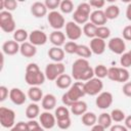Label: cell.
Listing matches in <instances>:
<instances>
[{
	"label": "cell",
	"instance_id": "6da1fadb",
	"mask_svg": "<svg viewBox=\"0 0 131 131\" xmlns=\"http://www.w3.org/2000/svg\"><path fill=\"white\" fill-rule=\"evenodd\" d=\"M72 77L76 81L87 82L94 78V69L89 64V61L85 58H78L72 66Z\"/></svg>",
	"mask_w": 131,
	"mask_h": 131
},
{
	"label": "cell",
	"instance_id": "7a4b0ae2",
	"mask_svg": "<svg viewBox=\"0 0 131 131\" xmlns=\"http://www.w3.org/2000/svg\"><path fill=\"white\" fill-rule=\"evenodd\" d=\"M85 95H86V92H85L84 83L78 81V82H75L69 88V90L62 94L61 101L66 106H71L74 102L80 100V98H82Z\"/></svg>",
	"mask_w": 131,
	"mask_h": 131
},
{
	"label": "cell",
	"instance_id": "3957f363",
	"mask_svg": "<svg viewBox=\"0 0 131 131\" xmlns=\"http://www.w3.org/2000/svg\"><path fill=\"white\" fill-rule=\"evenodd\" d=\"M45 74L41 72L37 63L31 62L26 68L25 80L30 86H39L45 82Z\"/></svg>",
	"mask_w": 131,
	"mask_h": 131
},
{
	"label": "cell",
	"instance_id": "277c9868",
	"mask_svg": "<svg viewBox=\"0 0 131 131\" xmlns=\"http://www.w3.org/2000/svg\"><path fill=\"white\" fill-rule=\"evenodd\" d=\"M90 10L91 6L88 2H82L80 3L76 10L73 13V19L78 25H85L88 23V19H90Z\"/></svg>",
	"mask_w": 131,
	"mask_h": 131
},
{
	"label": "cell",
	"instance_id": "5b68a950",
	"mask_svg": "<svg viewBox=\"0 0 131 131\" xmlns=\"http://www.w3.org/2000/svg\"><path fill=\"white\" fill-rule=\"evenodd\" d=\"M66 67L62 62H50L45 68V77L49 81H55L60 75L64 74Z\"/></svg>",
	"mask_w": 131,
	"mask_h": 131
},
{
	"label": "cell",
	"instance_id": "8992f818",
	"mask_svg": "<svg viewBox=\"0 0 131 131\" xmlns=\"http://www.w3.org/2000/svg\"><path fill=\"white\" fill-rule=\"evenodd\" d=\"M107 78L114 82L126 83V82H128V80L130 78V74H129V71L125 68L112 67L108 69Z\"/></svg>",
	"mask_w": 131,
	"mask_h": 131
},
{
	"label": "cell",
	"instance_id": "52a82bcc",
	"mask_svg": "<svg viewBox=\"0 0 131 131\" xmlns=\"http://www.w3.org/2000/svg\"><path fill=\"white\" fill-rule=\"evenodd\" d=\"M0 28L5 33H14L15 31V21L11 12L7 10L0 11Z\"/></svg>",
	"mask_w": 131,
	"mask_h": 131
},
{
	"label": "cell",
	"instance_id": "ba28073f",
	"mask_svg": "<svg viewBox=\"0 0 131 131\" xmlns=\"http://www.w3.org/2000/svg\"><path fill=\"white\" fill-rule=\"evenodd\" d=\"M0 124L4 128H12L15 125V113L13 110L0 107Z\"/></svg>",
	"mask_w": 131,
	"mask_h": 131
},
{
	"label": "cell",
	"instance_id": "9c48e42d",
	"mask_svg": "<svg viewBox=\"0 0 131 131\" xmlns=\"http://www.w3.org/2000/svg\"><path fill=\"white\" fill-rule=\"evenodd\" d=\"M84 87H85L86 94L94 96V95H98L101 92V90L103 88V83H102L101 79L94 77V78L88 80L87 82H85Z\"/></svg>",
	"mask_w": 131,
	"mask_h": 131
},
{
	"label": "cell",
	"instance_id": "30bf717a",
	"mask_svg": "<svg viewBox=\"0 0 131 131\" xmlns=\"http://www.w3.org/2000/svg\"><path fill=\"white\" fill-rule=\"evenodd\" d=\"M47 19H48V23H49L50 27L52 29H54L55 31H59L66 25V20H64V17L62 16V14L58 11H55V10L50 11L48 13Z\"/></svg>",
	"mask_w": 131,
	"mask_h": 131
},
{
	"label": "cell",
	"instance_id": "8fae6325",
	"mask_svg": "<svg viewBox=\"0 0 131 131\" xmlns=\"http://www.w3.org/2000/svg\"><path fill=\"white\" fill-rule=\"evenodd\" d=\"M82 32L83 30L81 29V27L78 24H76L74 20L68 21L66 24V36L71 41H76L80 39V37L82 36Z\"/></svg>",
	"mask_w": 131,
	"mask_h": 131
},
{
	"label": "cell",
	"instance_id": "7c38bea8",
	"mask_svg": "<svg viewBox=\"0 0 131 131\" xmlns=\"http://www.w3.org/2000/svg\"><path fill=\"white\" fill-rule=\"evenodd\" d=\"M113 99H114V97H113V94L111 92L103 91L97 95V97L95 99V104L100 110H106L112 105Z\"/></svg>",
	"mask_w": 131,
	"mask_h": 131
},
{
	"label": "cell",
	"instance_id": "4fadbf2b",
	"mask_svg": "<svg viewBox=\"0 0 131 131\" xmlns=\"http://www.w3.org/2000/svg\"><path fill=\"white\" fill-rule=\"evenodd\" d=\"M107 47L113 53L122 55L126 49V44H125L124 39H122L120 37H114V38L110 39V41L107 43Z\"/></svg>",
	"mask_w": 131,
	"mask_h": 131
},
{
	"label": "cell",
	"instance_id": "5bb4252c",
	"mask_svg": "<svg viewBox=\"0 0 131 131\" xmlns=\"http://www.w3.org/2000/svg\"><path fill=\"white\" fill-rule=\"evenodd\" d=\"M48 40L47 35L41 30H34L29 34V41L35 46L44 45Z\"/></svg>",
	"mask_w": 131,
	"mask_h": 131
},
{
	"label": "cell",
	"instance_id": "9a60e30c",
	"mask_svg": "<svg viewBox=\"0 0 131 131\" xmlns=\"http://www.w3.org/2000/svg\"><path fill=\"white\" fill-rule=\"evenodd\" d=\"M40 124L44 129H52L55 125H56V118L54 115H52L50 112L45 111L43 113H41L40 117Z\"/></svg>",
	"mask_w": 131,
	"mask_h": 131
},
{
	"label": "cell",
	"instance_id": "2e32d148",
	"mask_svg": "<svg viewBox=\"0 0 131 131\" xmlns=\"http://www.w3.org/2000/svg\"><path fill=\"white\" fill-rule=\"evenodd\" d=\"M9 98L10 100L16 104V105H21L26 102L27 100V95L25 94V92L23 90H20L19 88H12L9 90Z\"/></svg>",
	"mask_w": 131,
	"mask_h": 131
},
{
	"label": "cell",
	"instance_id": "e0dca14e",
	"mask_svg": "<svg viewBox=\"0 0 131 131\" xmlns=\"http://www.w3.org/2000/svg\"><path fill=\"white\" fill-rule=\"evenodd\" d=\"M107 21V18L104 14V11L101 9H96L91 12L90 14V23L95 25L96 27H101L104 26Z\"/></svg>",
	"mask_w": 131,
	"mask_h": 131
},
{
	"label": "cell",
	"instance_id": "ac0fdd59",
	"mask_svg": "<svg viewBox=\"0 0 131 131\" xmlns=\"http://www.w3.org/2000/svg\"><path fill=\"white\" fill-rule=\"evenodd\" d=\"M20 45L14 40H7L2 45V52L6 55H14L19 51Z\"/></svg>",
	"mask_w": 131,
	"mask_h": 131
},
{
	"label": "cell",
	"instance_id": "d6986e66",
	"mask_svg": "<svg viewBox=\"0 0 131 131\" xmlns=\"http://www.w3.org/2000/svg\"><path fill=\"white\" fill-rule=\"evenodd\" d=\"M105 46H106V44H105V41H104V40L95 37V38L91 39V41H90V46H89V47H90L92 53L97 54V55H100V54H102V53L104 52Z\"/></svg>",
	"mask_w": 131,
	"mask_h": 131
},
{
	"label": "cell",
	"instance_id": "ffe728a7",
	"mask_svg": "<svg viewBox=\"0 0 131 131\" xmlns=\"http://www.w3.org/2000/svg\"><path fill=\"white\" fill-rule=\"evenodd\" d=\"M47 7L43 2H34L31 5V13L37 18H42L47 14Z\"/></svg>",
	"mask_w": 131,
	"mask_h": 131
},
{
	"label": "cell",
	"instance_id": "44dd1931",
	"mask_svg": "<svg viewBox=\"0 0 131 131\" xmlns=\"http://www.w3.org/2000/svg\"><path fill=\"white\" fill-rule=\"evenodd\" d=\"M19 52L23 56L25 57H28V58H31V57H34L37 53V48L35 45H33L32 43L30 42H25V43H21L20 44V48H19Z\"/></svg>",
	"mask_w": 131,
	"mask_h": 131
},
{
	"label": "cell",
	"instance_id": "7402d4cb",
	"mask_svg": "<svg viewBox=\"0 0 131 131\" xmlns=\"http://www.w3.org/2000/svg\"><path fill=\"white\" fill-rule=\"evenodd\" d=\"M49 40L54 46L60 47L66 44V35L61 31H53L49 35Z\"/></svg>",
	"mask_w": 131,
	"mask_h": 131
},
{
	"label": "cell",
	"instance_id": "603a6c76",
	"mask_svg": "<svg viewBox=\"0 0 131 131\" xmlns=\"http://www.w3.org/2000/svg\"><path fill=\"white\" fill-rule=\"evenodd\" d=\"M48 56L51 60H53V62H61L64 58V50L60 47L53 46L48 50Z\"/></svg>",
	"mask_w": 131,
	"mask_h": 131
},
{
	"label": "cell",
	"instance_id": "cb8c5ba5",
	"mask_svg": "<svg viewBox=\"0 0 131 131\" xmlns=\"http://www.w3.org/2000/svg\"><path fill=\"white\" fill-rule=\"evenodd\" d=\"M55 85L59 89H69L73 85L72 77L68 74H62L55 80Z\"/></svg>",
	"mask_w": 131,
	"mask_h": 131
},
{
	"label": "cell",
	"instance_id": "d4e9b609",
	"mask_svg": "<svg viewBox=\"0 0 131 131\" xmlns=\"http://www.w3.org/2000/svg\"><path fill=\"white\" fill-rule=\"evenodd\" d=\"M41 104H42V107L45 110V111H51L53 110L55 106H56V97L51 94V93H48L46 95H44L42 101H41Z\"/></svg>",
	"mask_w": 131,
	"mask_h": 131
},
{
	"label": "cell",
	"instance_id": "484cf974",
	"mask_svg": "<svg viewBox=\"0 0 131 131\" xmlns=\"http://www.w3.org/2000/svg\"><path fill=\"white\" fill-rule=\"evenodd\" d=\"M87 103L83 100H78L71 105V113L75 116H83L87 112Z\"/></svg>",
	"mask_w": 131,
	"mask_h": 131
},
{
	"label": "cell",
	"instance_id": "4316f807",
	"mask_svg": "<svg viewBox=\"0 0 131 131\" xmlns=\"http://www.w3.org/2000/svg\"><path fill=\"white\" fill-rule=\"evenodd\" d=\"M28 96L33 102L42 101L43 99V92L39 88V86H31L28 90Z\"/></svg>",
	"mask_w": 131,
	"mask_h": 131
},
{
	"label": "cell",
	"instance_id": "83f0119b",
	"mask_svg": "<svg viewBox=\"0 0 131 131\" xmlns=\"http://www.w3.org/2000/svg\"><path fill=\"white\" fill-rule=\"evenodd\" d=\"M40 115V107L36 102L30 103L26 108V117L29 120H34L36 117Z\"/></svg>",
	"mask_w": 131,
	"mask_h": 131
},
{
	"label": "cell",
	"instance_id": "f1b7e54d",
	"mask_svg": "<svg viewBox=\"0 0 131 131\" xmlns=\"http://www.w3.org/2000/svg\"><path fill=\"white\" fill-rule=\"evenodd\" d=\"M97 117L93 112H86L82 116V123L87 127H93L96 125Z\"/></svg>",
	"mask_w": 131,
	"mask_h": 131
},
{
	"label": "cell",
	"instance_id": "f546056e",
	"mask_svg": "<svg viewBox=\"0 0 131 131\" xmlns=\"http://www.w3.org/2000/svg\"><path fill=\"white\" fill-rule=\"evenodd\" d=\"M104 14H105L107 20H108V19H115V18H117V17L119 16V14H120V8H119L118 5H115V4L108 5V6L105 8V10H104Z\"/></svg>",
	"mask_w": 131,
	"mask_h": 131
},
{
	"label": "cell",
	"instance_id": "4dcf8cb0",
	"mask_svg": "<svg viewBox=\"0 0 131 131\" xmlns=\"http://www.w3.org/2000/svg\"><path fill=\"white\" fill-rule=\"evenodd\" d=\"M97 121H98L97 124H99L100 126H102L104 129L112 127V122H113V120H112L111 114H107V113H102V114H100L99 117H98V119H97Z\"/></svg>",
	"mask_w": 131,
	"mask_h": 131
},
{
	"label": "cell",
	"instance_id": "1f68e13d",
	"mask_svg": "<svg viewBox=\"0 0 131 131\" xmlns=\"http://www.w3.org/2000/svg\"><path fill=\"white\" fill-rule=\"evenodd\" d=\"M96 30H97V27L95 25H93L92 23H90V21H88L87 24H85L84 27H83V33H84V35L86 37H88V38H91V39H93V38L96 37Z\"/></svg>",
	"mask_w": 131,
	"mask_h": 131
},
{
	"label": "cell",
	"instance_id": "d6a6232c",
	"mask_svg": "<svg viewBox=\"0 0 131 131\" xmlns=\"http://www.w3.org/2000/svg\"><path fill=\"white\" fill-rule=\"evenodd\" d=\"M75 54H77V55L80 56L81 58H85V59H87V58L91 57V55H92V51H91L90 47H88V46H86V45H81V44H79Z\"/></svg>",
	"mask_w": 131,
	"mask_h": 131
},
{
	"label": "cell",
	"instance_id": "836d02e7",
	"mask_svg": "<svg viewBox=\"0 0 131 131\" xmlns=\"http://www.w3.org/2000/svg\"><path fill=\"white\" fill-rule=\"evenodd\" d=\"M29 38V34L24 29H17L13 33V40L17 43H25L26 40Z\"/></svg>",
	"mask_w": 131,
	"mask_h": 131
},
{
	"label": "cell",
	"instance_id": "e575fe53",
	"mask_svg": "<svg viewBox=\"0 0 131 131\" xmlns=\"http://www.w3.org/2000/svg\"><path fill=\"white\" fill-rule=\"evenodd\" d=\"M54 116H55L56 120L67 119V118H70V111H69V108L66 105H63V106H57V108L55 110Z\"/></svg>",
	"mask_w": 131,
	"mask_h": 131
},
{
	"label": "cell",
	"instance_id": "d590c367",
	"mask_svg": "<svg viewBox=\"0 0 131 131\" xmlns=\"http://www.w3.org/2000/svg\"><path fill=\"white\" fill-rule=\"evenodd\" d=\"M59 9L62 13H71L74 10V3L71 0H62L60 1V5H59Z\"/></svg>",
	"mask_w": 131,
	"mask_h": 131
},
{
	"label": "cell",
	"instance_id": "8d00e7d4",
	"mask_svg": "<svg viewBox=\"0 0 131 131\" xmlns=\"http://www.w3.org/2000/svg\"><path fill=\"white\" fill-rule=\"evenodd\" d=\"M107 73H108V69H106V67L103 64H97L94 68V76L98 79L107 77Z\"/></svg>",
	"mask_w": 131,
	"mask_h": 131
},
{
	"label": "cell",
	"instance_id": "74e56055",
	"mask_svg": "<svg viewBox=\"0 0 131 131\" xmlns=\"http://www.w3.org/2000/svg\"><path fill=\"white\" fill-rule=\"evenodd\" d=\"M111 117H112V120L114 122H117V123H120V122H123L126 118L125 116V113L120 110V108H115L112 111L111 113Z\"/></svg>",
	"mask_w": 131,
	"mask_h": 131
},
{
	"label": "cell",
	"instance_id": "f35d334b",
	"mask_svg": "<svg viewBox=\"0 0 131 131\" xmlns=\"http://www.w3.org/2000/svg\"><path fill=\"white\" fill-rule=\"evenodd\" d=\"M110 36H111V30L107 27H105V26L97 27V30H96V37L97 38L102 39V40H105Z\"/></svg>",
	"mask_w": 131,
	"mask_h": 131
},
{
	"label": "cell",
	"instance_id": "ab89813d",
	"mask_svg": "<svg viewBox=\"0 0 131 131\" xmlns=\"http://www.w3.org/2000/svg\"><path fill=\"white\" fill-rule=\"evenodd\" d=\"M78 45L75 41H69L67 42L64 45H63V50L64 52L69 53V54H73V53H76V50L78 48Z\"/></svg>",
	"mask_w": 131,
	"mask_h": 131
},
{
	"label": "cell",
	"instance_id": "60d3db41",
	"mask_svg": "<svg viewBox=\"0 0 131 131\" xmlns=\"http://www.w3.org/2000/svg\"><path fill=\"white\" fill-rule=\"evenodd\" d=\"M56 125L59 129L61 130H67L71 127L72 125V121L71 118H67V119H62V120H56Z\"/></svg>",
	"mask_w": 131,
	"mask_h": 131
},
{
	"label": "cell",
	"instance_id": "b9f144b4",
	"mask_svg": "<svg viewBox=\"0 0 131 131\" xmlns=\"http://www.w3.org/2000/svg\"><path fill=\"white\" fill-rule=\"evenodd\" d=\"M120 63L122 66V68H125V69L131 67V57H130V55H129L128 52L123 53L121 55V57H120Z\"/></svg>",
	"mask_w": 131,
	"mask_h": 131
},
{
	"label": "cell",
	"instance_id": "7bdbcfd3",
	"mask_svg": "<svg viewBox=\"0 0 131 131\" xmlns=\"http://www.w3.org/2000/svg\"><path fill=\"white\" fill-rule=\"evenodd\" d=\"M28 127H29V131H45V129L41 126V124L35 120H30L28 122Z\"/></svg>",
	"mask_w": 131,
	"mask_h": 131
},
{
	"label": "cell",
	"instance_id": "ee69618b",
	"mask_svg": "<svg viewBox=\"0 0 131 131\" xmlns=\"http://www.w3.org/2000/svg\"><path fill=\"white\" fill-rule=\"evenodd\" d=\"M45 6L47 7V9L51 10V11H54L57 7H59L60 5V1L59 0H46L44 2Z\"/></svg>",
	"mask_w": 131,
	"mask_h": 131
},
{
	"label": "cell",
	"instance_id": "f6af8a7d",
	"mask_svg": "<svg viewBox=\"0 0 131 131\" xmlns=\"http://www.w3.org/2000/svg\"><path fill=\"white\" fill-rule=\"evenodd\" d=\"M10 131H29L28 123L25 122H17L12 128H10Z\"/></svg>",
	"mask_w": 131,
	"mask_h": 131
},
{
	"label": "cell",
	"instance_id": "bcb514c9",
	"mask_svg": "<svg viewBox=\"0 0 131 131\" xmlns=\"http://www.w3.org/2000/svg\"><path fill=\"white\" fill-rule=\"evenodd\" d=\"M17 7V2L15 0H4V8L7 11H12L14 9H16Z\"/></svg>",
	"mask_w": 131,
	"mask_h": 131
},
{
	"label": "cell",
	"instance_id": "7dc6e473",
	"mask_svg": "<svg viewBox=\"0 0 131 131\" xmlns=\"http://www.w3.org/2000/svg\"><path fill=\"white\" fill-rule=\"evenodd\" d=\"M88 3H89V5H90L91 7L99 9V8H102V7L104 6L105 1H104V0H90Z\"/></svg>",
	"mask_w": 131,
	"mask_h": 131
},
{
	"label": "cell",
	"instance_id": "c3c4849f",
	"mask_svg": "<svg viewBox=\"0 0 131 131\" xmlns=\"http://www.w3.org/2000/svg\"><path fill=\"white\" fill-rule=\"evenodd\" d=\"M123 39L127 40V41H131V25L130 26H126L123 29Z\"/></svg>",
	"mask_w": 131,
	"mask_h": 131
},
{
	"label": "cell",
	"instance_id": "681fc988",
	"mask_svg": "<svg viewBox=\"0 0 131 131\" xmlns=\"http://www.w3.org/2000/svg\"><path fill=\"white\" fill-rule=\"evenodd\" d=\"M9 95V92H8V89L7 87L5 86H0V101H4Z\"/></svg>",
	"mask_w": 131,
	"mask_h": 131
},
{
	"label": "cell",
	"instance_id": "f907efd6",
	"mask_svg": "<svg viewBox=\"0 0 131 131\" xmlns=\"http://www.w3.org/2000/svg\"><path fill=\"white\" fill-rule=\"evenodd\" d=\"M122 91H123L124 95H126L127 97H131V82H126L123 85Z\"/></svg>",
	"mask_w": 131,
	"mask_h": 131
},
{
	"label": "cell",
	"instance_id": "816d5d0a",
	"mask_svg": "<svg viewBox=\"0 0 131 131\" xmlns=\"http://www.w3.org/2000/svg\"><path fill=\"white\" fill-rule=\"evenodd\" d=\"M110 131H128V129L126 128V126L124 125H120V124H116V125H113L110 129Z\"/></svg>",
	"mask_w": 131,
	"mask_h": 131
},
{
	"label": "cell",
	"instance_id": "f5cc1de1",
	"mask_svg": "<svg viewBox=\"0 0 131 131\" xmlns=\"http://www.w3.org/2000/svg\"><path fill=\"white\" fill-rule=\"evenodd\" d=\"M124 122H125V126H126V128H127V129H131V115L127 116V117L125 118Z\"/></svg>",
	"mask_w": 131,
	"mask_h": 131
},
{
	"label": "cell",
	"instance_id": "db71d44e",
	"mask_svg": "<svg viewBox=\"0 0 131 131\" xmlns=\"http://www.w3.org/2000/svg\"><path fill=\"white\" fill-rule=\"evenodd\" d=\"M90 131H105V129L102 126H100L99 124H96L93 127H91V130Z\"/></svg>",
	"mask_w": 131,
	"mask_h": 131
},
{
	"label": "cell",
	"instance_id": "11a10c76",
	"mask_svg": "<svg viewBox=\"0 0 131 131\" xmlns=\"http://www.w3.org/2000/svg\"><path fill=\"white\" fill-rule=\"evenodd\" d=\"M126 17L131 21V3H129L127 5V8H126Z\"/></svg>",
	"mask_w": 131,
	"mask_h": 131
},
{
	"label": "cell",
	"instance_id": "9f6ffc18",
	"mask_svg": "<svg viewBox=\"0 0 131 131\" xmlns=\"http://www.w3.org/2000/svg\"><path fill=\"white\" fill-rule=\"evenodd\" d=\"M0 9H4V0L0 1Z\"/></svg>",
	"mask_w": 131,
	"mask_h": 131
},
{
	"label": "cell",
	"instance_id": "6f0895ef",
	"mask_svg": "<svg viewBox=\"0 0 131 131\" xmlns=\"http://www.w3.org/2000/svg\"><path fill=\"white\" fill-rule=\"evenodd\" d=\"M128 53H129V55H130V57H131V50H130V51H129Z\"/></svg>",
	"mask_w": 131,
	"mask_h": 131
}]
</instances>
